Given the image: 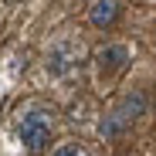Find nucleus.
Segmentation results:
<instances>
[{"instance_id": "1", "label": "nucleus", "mask_w": 156, "mask_h": 156, "mask_svg": "<svg viewBox=\"0 0 156 156\" xmlns=\"http://www.w3.org/2000/svg\"><path fill=\"white\" fill-rule=\"evenodd\" d=\"M51 129H55V109H48V105H34L20 115V126H17V133H20V143L27 153H41L48 143H51Z\"/></svg>"}, {"instance_id": "2", "label": "nucleus", "mask_w": 156, "mask_h": 156, "mask_svg": "<svg viewBox=\"0 0 156 156\" xmlns=\"http://www.w3.org/2000/svg\"><path fill=\"white\" fill-rule=\"evenodd\" d=\"M143 112H146V92H133V95H126L122 105H119L115 112L105 115V122H102V136H105V139L122 136V133H126V129L133 126Z\"/></svg>"}, {"instance_id": "3", "label": "nucleus", "mask_w": 156, "mask_h": 156, "mask_svg": "<svg viewBox=\"0 0 156 156\" xmlns=\"http://www.w3.org/2000/svg\"><path fill=\"white\" fill-rule=\"evenodd\" d=\"M126 65H129V48L126 44H102L95 51V68H98L102 78H115Z\"/></svg>"}, {"instance_id": "4", "label": "nucleus", "mask_w": 156, "mask_h": 156, "mask_svg": "<svg viewBox=\"0 0 156 156\" xmlns=\"http://www.w3.org/2000/svg\"><path fill=\"white\" fill-rule=\"evenodd\" d=\"M119 14H122L119 0H95L92 10H88V17H92L95 27H112V24L119 20Z\"/></svg>"}, {"instance_id": "5", "label": "nucleus", "mask_w": 156, "mask_h": 156, "mask_svg": "<svg viewBox=\"0 0 156 156\" xmlns=\"http://www.w3.org/2000/svg\"><path fill=\"white\" fill-rule=\"evenodd\" d=\"M51 156H85V149H78V146H58Z\"/></svg>"}]
</instances>
